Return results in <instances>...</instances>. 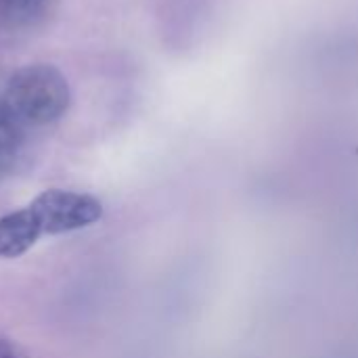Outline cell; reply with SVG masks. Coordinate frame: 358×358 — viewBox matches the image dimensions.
<instances>
[{
    "instance_id": "3957f363",
    "label": "cell",
    "mask_w": 358,
    "mask_h": 358,
    "mask_svg": "<svg viewBox=\"0 0 358 358\" xmlns=\"http://www.w3.org/2000/svg\"><path fill=\"white\" fill-rule=\"evenodd\" d=\"M61 0H0V31L23 34L40 29L57 13Z\"/></svg>"
},
{
    "instance_id": "7a4b0ae2",
    "label": "cell",
    "mask_w": 358,
    "mask_h": 358,
    "mask_svg": "<svg viewBox=\"0 0 358 358\" xmlns=\"http://www.w3.org/2000/svg\"><path fill=\"white\" fill-rule=\"evenodd\" d=\"M42 235H61L94 224L103 216L99 199L86 193L50 189L40 193L29 206Z\"/></svg>"
},
{
    "instance_id": "5b68a950",
    "label": "cell",
    "mask_w": 358,
    "mask_h": 358,
    "mask_svg": "<svg viewBox=\"0 0 358 358\" xmlns=\"http://www.w3.org/2000/svg\"><path fill=\"white\" fill-rule=\"evenodd\" d=\"M23 124L10 113L4 99H0V170H8L21 157L25 145Z\"/></svg>"
},
{
    "instance_id": "6da1fadb",
    "label": "cell",
    "mask_w": 358,
    "mask_h": 358,
    "mask_svg": "<svg viewBox=\"0 0 358 358\" xmlns=\"http://www.w3.org/2000/svg\"><path fill=\"white\" fill-rule=\"evenodd\" d=\"M2 99L23 126H48L67 113L71 88L61 69L48 63H34L8 78Z\"/></svg>"
},
{
    "instance_id": "8992f818",
    "label": "cell",
    "mask_w": 358,
    "mask_h": 358,
    "mask_svg": "<svg viewBox=\"0 0 358 358\" xmlns=\"http://www.w3.org/2000/svg\"><path fill=\"white\" fill-rule=\"evenodd\" d=\"M0 358H15V350L8 342L0 340Z\"/></svg>"
},
{
    "instance_id": "277c9868",
    "label": "cell",
    "mask_w": 358,
    "mask_h": 358,
    "mask_svg": "<svg viewBox=\"0 0 358 358\" xmlns=\"http://www.w3.org/2000/svg\"><path fill=\"white\" fill-rule=\"evenodd\" d=\"M40 237V224L29 208L4 214L0 218V258H17L25 254Z\"/></svg>"
}]
</instances>
